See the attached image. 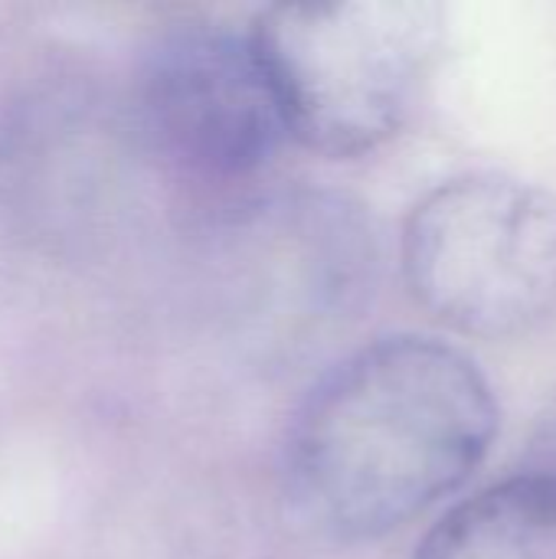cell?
<instances>
[{"label":"cell","instance_id":"1","mask_svg":"<svg viewBox=\"0 0 556 559\" xmlns=\"http://www.w3.org/2000/svg\"><path fill=\"white\" fill-rule=\"evenodd\" d=\"M501 409L478 364L436 337H380L338 364L285 439V498L331 544L397 534L485 462Z\"/></svg>","mask_w":556,"mask_h":559},{"label":"cell","instance_id":"2","mask_svg":"<svg viewBox=\"0 0 556 559\" xmlns=\"http://www.w3.org/2000/svg\"><path fill=\"white\" fill-rule=\"evenodd\" d=\"M288 138L360 157L413 118L446 39L429 0L275 3L249 29Z\"/></svg>","mask_w":556,"mask_h":559},{"label":"cell","instance_id":"3","mask_svg":"<svg viewBox=\"0 0 556 559\" xmlns=\"http://www.w3.org/2000/svg\"><path fill=\"white\" fill-rule=\"evenodd\" d=\"M403 278L456 334L514 341L556 318V193L508 174H462L406 216Z\"/></svg>","mask_w":556,"mask_h":559},{"label":"cell","instance_id":"4","mask_svg":"<svg viewBox=\"0 0 556 559\" xmlns=\"http://www.w3.org/2000/svg\"><path fill=\"white\" fill-rule=\"evenodd\" d=\"M138 95L161 154L197 177H252L288 138L252 36L223 23L164 29Z\"/></svg>","mask_w":556,"mask_h":559},{"label":"cell","instance_id":"5","mask_svg":"<svg viewBox=\"0 0 556 559\" xmlns=\"http://www.w3.org/2000/svg\"><path fill=\"white\" fill-rule=\"evenodd\" d=\"M413 559H556V468L505 478L456 504Z\"/></svg>","mask_w":556,"mask_h":559}]
</instances>
